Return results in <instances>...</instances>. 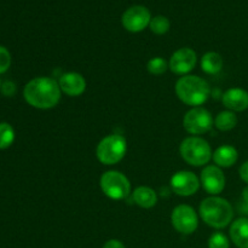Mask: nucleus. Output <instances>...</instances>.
I'll use <instances>...</instances> for the list:
<instances>
[{"label": "nucleus", "mask_w": 248, "mask_h": 248, "mask_svg": "<svg viewBox=\"0 0 248 248\" xmlns=\"http://www.w3.org/2000/svg\"><path fill=\"white\" fill-rule=\"evenodd\" d=\"M24 99L38 109H51L61 99L60 84L52 78L40 77L31 80L24 87Z\"/></svg>", "instance_id": "nucleus-1"}, {"label": "nucleus", "mask_w": 248, "mask_h": 248, "mask_svg": "<svg viewBox=\"0 0 248 248\" xmlns=\"http://www.w3.org/2000/svg\"><path fill=\"white\" fill-rule=\"evenodd\" d=\"M200 216L203 222L216 229H222L230 224L234 211L228 200L218 196L205 199L200 205Z\"/></svg>", "instance_id": "nucleus-2"}, {"label": "nucleus", "mask_w": 248, "mask_h": 248, "mask_svg": "<svg viewBox=\"0 0 248 248\" xmlns=\"http://www.w3.org/2000/svg\"><path fill=\"white\" fill-rule=\"evenodd\" d=\"M210 92L208 82L196 75L182 77L176 84V93L178 98L194 108L205 103L210 97Z\"/></svg>", "instance_id": "nucleus-3"}, {"label": "nucleus", "mask_w": 248, "mask_h": 248, "mask_svg": "<svg viewBox=\"0 0 248 248\" xmlns=\"http://www.w3.org/2000/svg\"><path fill=\"white\" fill-rule=\"evenodd\" d=\"M184 161L191 166H203L212 159L210 144L201 137H188L182 142L179 148Z\"/></svg>", "instance_id": "nucleus-4"}, {"label": "nucleus", "mask_w": 248, "mask_h": 248, "mask_svg": "<svg viewBox=\"0 0 248 248\" xmlns=\"http://www.w3.org/2000/svg\"><path fill=\"white\" fill-rule=\"evenodd\" d=\"M127 143L124 136L110 135L98 143L96 149L97 159L103 165H115L124 159Z\"/></svg>", "instance_id": "nucleus-5"}, {"label": "nucleus", "mask_w": 248, "mask_h": 248, "mask_svg": "<svg viewBox=\"0 0 248 248\" xmlns=\"http://www.w3.org/2000/svg\"><path fill=\"white\" fill-rule=\"evenodd\" d=\"M102 191L111 200H124L131 193V183L127 177L118 171H108L101 177Z\"/></svg>", "instance_id": "nucleus-6"}, {"label": "nucleus", "mask_w": 248, "mask_h": 248, "mask_svg": "<svg viewBox=\"0 0 248 248\" xmlns=\"http://www.w3.org/2000/svg\"><path fill=\"white\" fill-rule=\"evenodd\" d=\"M213 119L210 111L201 107H195L186 114L183 126L191 135H202L212 128Z\"/></svg>", "instance_id": "nucleus-7"}, {"label": "nucleus", "mask_w": 248, "mask_h": 248, "mask_svg": "<svg viewBox=\"0 0 248 248\" xmlns=\"http://www.w3.org/2000/svg\"><path fill=\"white\" fill-rule=\"evenodd\" d=\"M171 222L174 229L184 235L193 234L199 225L195 210L188 205H179L172 211Z\"/></svg>", "instance_id": "nucleus-8"}, {"label": "nucleus", "mask_w": 248, "mask_h": 248, "mask_svg": "<svg viewBox=\"0 0 248 248\" xmlns=\"http://www.w3.org/2000/svg\"><path fill=\"white\" fill-rule=\"evenodd\" d=\"M152 21V16L147 7L142 5H135L124 12L121 23L126 31L131 33H138L147 28Z\"/></svg>", "instance_id": "nucleus-9"}, {"label": "nucleus", "mask_w": 248, "mask_h": 248, "mask_svg": "<svg viewBox=\"0 0 248 248\" xmlns=\"http://www.w3.org/2000/svg\"><path fill=\"white\" fill-rule=\"evenodd\" d=\"M196 62H198V56H196L195 51L193 48L182 47L172 55L169 68L174 74L183 75L193 70L195 68Z\"/></svg>", "instance_id": "nucleus-10"}, {"label": "nucleus", "mask_w": 248, "mask_h": 248, "mask_svg": "<svg viewBox=\"0 0 248 248\" xmlns=\"http://www.w3.org/2000/svg\"><path fill=\"white\" fill-rule=\"evenodd\" d=\"M171 188L177 195H194L200 188V181L190 171H179L171 178Z\"/></svg>", "instance_id": "nucleus-11"}, {"label": "nucleus", "mask_w": 248, "mask_h": 248, "mask_svg": "<svg viewBox=\"0 0 248 248\" xmlns=\"http://www.w3.org/2000/svg\"><path fill=\"white\" fill-rule=\"evenodd\" d=\"M201 183L208 194L217 195L225 186V176L218 166H206L201 172Z\"/></svg>", "instance_id": "nucleus-12"}, {"label": "nucleus", "mask_w": 248, "mask_h": 248, "mask_svg": "<svg viewBox=\"0 0 248 248\" xmlns=\"http://www.w3.org/2000/svg\"><path fill=\"white\" fill-rule=\"evenodd\" d=\"M58 84H60L61 91H63L65 94L70 97L80 96L86 90V80L84 79L81 74L75 72L63 74L60 78Z\"/></svg>", "instance_id": "nucleus-13"}, {"label": "nucleus", "mask_w": 248, "mask_h": 248, "mask_svg": "<svg viewBox=\"0 0 248 248\" xmlns=\"http://www.w3.org/2000/svg\"><path fill=\"white\" fill-rule=\"evenodd\" d=\"M225 108L232 111H244L248 108V92L240 87H232L222 97Z\"/></svg>", "instance_id": "nucleus-14"}, {"label": "nucleus", "mask_w": 248, "mask_h": 248, "mask_svg": "<svg viewBox=\"0 0 248 248\" xmlns=\"http://www.w3.org/2000/svg\"><path fill=\"white\" fill-rule=\"evenodd\" d=\"M230 237L239 248H248V219L239 218L230 227Z\"/></svg>", "instance_id": "nucleus-15"}, {"label": "nucleus", "mask_w": 248, "mask_h": 248, "mask_svg": "<svg viewBox=\"0 0 248 248\" xmlns=\"http://www.w3.org/2000/svg\"><path fill=\"white\" fill-rule=\"evenodd\" d=\"M213 161L219 167H232L239 159V153L232 145H222L213 153Z\"/></svg>", "instance_id": "nucleus-16"}, {"label": "nucleus", "mask_w": 248, "mask_h": 248, "mask_svg": "<svg viewBox=\"0 0 248 248\" xmlns=\"http://www.w3.org/2000/svg\"><path fill=\"white\" fill-rule=\"evenodd\" d=\"M132 196L133 201L142 208H152L157 202L156 193L149 186H138Z\"/></svg>", "instance_id": "nucleus-17"}, {"label": "nucleus", "mask_w": 248, "mask_h": 248, "mask_svg": "<svg viewBox=\"0 0 248 248\" xmlns=\"http://www.w3.org/2000/svg\"><path fill=\"white\" fill-rule=\"evenodd\" d=\"M223 68V58L217 52H207L203 55L201 60V69L206 74L215 75L222 70Z\"/></svg>", "instance_id": "nucleus-18"}, {"label": "nucleus", "mask_w": 248, "mask_h": 248, "mask_svg": "<svg viewBox=\"0 0 248 248\" xmlns=\"http://www.w3.org/2000/svg\"><path fill=\"white\" fill-rule=\"evenodd\" d=\"M215 125L220 131H224V132L225 131H230L236 127L237 116L232 110L220 111L217 115V118H216Z\"/></svg>", "instance_id": "nucleus-19"}, {"label": "nucleus", "mask_w": 248, "mask_h": 248, "mask_svg": "<svg viewBox=\"0 0 248 248\" xmlns=\"http://www.w3.org/2000/svg\"><path fill=\"white\" fill-rule=\"evenodd\" d=\"M15 131L7 123L0 124V149H6L14 143Z\"/></svg>", "instance_id": "nucleus-20"}, {"label": "nucleus", "mask_w": 248, "mask_h": 248, "mask_svg": "<svg viewBox=\"0 0 248 248\" xmlns=\"http://www.w3.org/2000/svg\"><path fill=\"white\" fill-rule=\"evenodd\" d=\"M150 31L153 33L157 34V35H162V34H166L167 31H170V27H171V23H170L169 18L165 16H155L154 18H152L149 23Z\"/></svg>", "instance_id": "nucleus-21"}, {"label": "nucleus", "mask_w": 248, "mask_h": 248, "mask_svg": "<svg viewBox=\"0 0 248 248\" xmlns=\"http://www.w3.org/2000/svg\"><path fill=\"white\" fill-rule=\"evenodd\" d=\"M167 68H169V64H167L166 61L161 57L152 58L147 64L148 72L153 75L164 74V73L167 70Z\"/></svg>", "instance_id": "nucleus-22"}, {"label": "nucleus", "mask_w": 248, "mask_h": 248, "mask_svg": "<svg viewBox=\"0 0 248 248\" xmlns=\"http://www.w3.org/2000/svg\"><path fill=\"white\" fill-rule=\"evenodd\" d=\"M229 239L223 232H216L208 240V248H229Z\"/></svg>", "instance_id": "nucleus-23"}, {"label": "nucleus", "mask_w": 248, "mask_h": 248, "mask_svg": "<svg viewBox=\"0 0 248 248\" xmlns=\"http://www.w3.org/2000/svg\"><path fill=\"white\" fill-rule=\"evenodd\" d=\"M11 64V55L4 46H0V74L5 73Z\"/></svg>", "instance_id": "nucleus-24"}, {"label": "nucleus", "mask_w": 248, "mask_h": 248, "mask_svg": "<svg viewBox=\"0 0 248 248\" xmlns=\"http://www.w3.org/2000/svg\"><path fill=\"white\" fill-rule=\"evenodd\" d=\"M239 172H240V177H241L242 181H244L245 183L248 184V161L244 162V164L241 165Z\"/></svg>", "instance_id": "nucleus-25"}, {"label": "nucleus", "mask_w": 248, "mask_h": 248, "mask_svg": "<svg viewBox=\"0 0 248 248\" xmlns=\"http://www.w3.org/2000/svg\"><path fill=\"white\" fill-rule=\"evenodd\" d=\"M103 248H126L124 246V244L121 241H119V240H109V241H107L106 244H104Z\"/></svg>", "instance_id": "nucleus-26"}, {"label": "nucleus", "mask_w": 248, "mask_h": 248, "mask_svg": "<svg viewBox=\"0 0 248 248\" xmlns=\"http://www.w3.org/2000/svg\"><path fill=\"white\" fill-rule=\"evenodd\" d=\"M2 92H4L6 96H11V94L15 92V85L12 84V82L6 81L4 84V87H2Z\"/></svg>", "instance_id": "nucleus-27"}, {"label": "nucleus", "mask_w": 248, "mask_h": 248, "mask_svg": "<svg viewBox=\"0 0 248 248\" xmlns=\"http://www.w3.org/2000/svg\"><path fill=\"white\" fill-rule=\"evenodd\" d=\"M242 200H244V202L248 205V186L244 189V191H242Z\"/></svg>", "instance_id": "nucleus-28"}, {"label": "nucleus", "mask_w": 248, "mask_h": 248, "mask_svg": "<svg viewBox=\"0 0 248 248\" xmlns=\"http://www.w3.org/2000/svg\"><path fill=\"white\" fill-rule=\"evenodd\" d=\"M247 212H248V210H247Z\"/></svg>", "instance_id": "nucleus-29"}]
</instances>
